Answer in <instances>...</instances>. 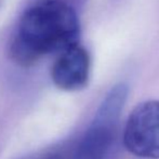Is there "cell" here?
Instances as JSON below:
<instances>
[{"label": "cell", "mask_w": 159, "mask_h": 159, "mask_svg": "<svg viewBox=\"0 0 159 159\" xmlns=\"http://www.w3.org/2000/svg\"><path fill=\"white\" fill-rule=\"evenodd\" d=\"M80 24L74 9L61 0H44L22 16L10 46L11 57L30 66L41 57L78 43Z\"/></svg>", "instance_id": "obj_1"}, {"label": "cell", "mask_w": 159, "mask_h": 159, "mask_svg": "<svg viewBox=\"0 0 159 159\" xmlns=\"http://www.w3.org/2000/svg\"><path fill=\"white\" fill-rule=\"evenodd\" d=\"M74 146H62L55 147L52 149H48L44 153H40L34 156L30 159H75L74 154Z\"/></svg>", "instance_id": "obj_5"}, {"label": "cell", "mask_w": 159, "mask_h": 159, "mask_svg": "<svg viewBox=\"0 0 159 159\" xmlns=\"http://www.w3.org/2000/svg\"><path fill=\"white\" fill-rule=\"evenodd\" d=\"M125 147L139 158L159 159V101L142 102L130 113L122 133Z\"/></svg>", "instance_id": "obj_3"}, {"label": "cell", "mask_w": 159, "mask_h": 159, "mask_svg": "<svg viewBox=\"0 0 159 159\" xmlns=\"http://www.w3.org/2000/svg\"><path fill=\"white\" fill-rule=\"evenodd\" d=\"M129 89L124 82L111 89L96 111L93 121L75 145V159H104L117 136L120 116Z\"/></svg>", "instance_id": "obj_2"}, {"label": "cell", "mask_w": 159, "mask_h": 159, "mask_svg": "<svg viewBox=\"0 0 159 159\" xmlns=\"http://www.w3.org/2000/svg\"><path fill=\"white\" fill-rule=\"evenodd\" d=\"M60 53L51 70L54 84L64 91L84 89L90 77L91 62L89 53L78 43Z\"/></svg>", "instance_id": "obj_4"}]
</instances>
